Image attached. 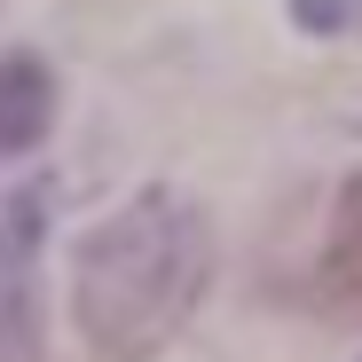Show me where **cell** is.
Listing matches in <instances>:
<instances>
[{"instance_id": "cell-1", "label": "cell", "mask_w": 362, "mask_h": 362, "mask_svg": "<svg viewBox=\"0 0 362 362\" xmlns=\"http://www.w3.org/2000/svg\"><path fill=\"white\" fill-rule=\"evenodd\" d=\"M213 284V228L181 189H142L79 236L71 323L103 362H150Z\"/></svg>"}, {"instance_id": "cell-2", "label": "cell", "mask_w": 362, "mask_h": 362, "mask_svg": "<svg viewBox=\"0 0 362 362\" xmlns=\"http://www.w3.org/2000/svg\"><path fill=\"white\" fill-rule=\"evenodd\" d=\"M315 299H323L331 315L362 323V181H346V189H339L323 260H315Z\"/></svg>"}, {"instance_id": "cell-3", "label": "cell", "mask_w": 362, "mask_h": 362, "mask_svg": "<svg viewBox=\"0 0 362 362\" xmlns=\"http://www.w3.org/2000/svg\"><path fill=\"white\" fill-rule=\"evenodd\" d=\"M55 118V79L40 55H0V150H32Z\"/></svg>"}, {"instance_id": "cell-4", "label": "cell", "mask_w": 362, "mask_h": 362, "mask_svg": "<svg viewBox=\"0 0 362 362\" xmlns=\"http://www.w3.org/2000/svg\"><path fill=\"white\" fill-rule=\"evenodd\" d=\"M0 362H32V252L0 236Z\"/></svg>"}, {"instance_id": "cell-5", "label": "cell", "mask_w": 362, "mask_h": 362, "mask_svg": "<svg viewBox=\"0 0 362 362\" xmlns=\"http://www.w3.org/2000/svg\"><path fill=\"white\" fill-rule=\"evenodd\" d=\"M291 16L315 40H362V0H291Z\"/></svg>"}]
</instances>
